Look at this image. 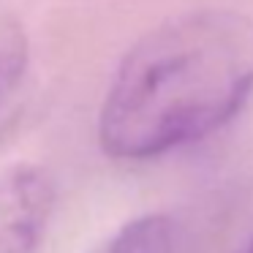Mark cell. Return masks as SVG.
I'll return each mask as SVG.
<instances>
[{"instance_id":"cell-1","label":"cell","mask_w":253,"mask_h":253,"mask_svg":"<svg viewBox=\"0 0 253 253\" xmlns=\"http://www.w3.org/2000/svg\"><path fill=\"white\" fill-rule=\"evenodd\" d=\"M253 95V14L199 8L123 55L98 112L109 158L150 161L231 123Z\"/></svg>"},{"instance_id":"cell-2","label":"cell","mask_w":253,"mask_h":253,"mask_svg":"<svg viewBox=\"0 0 253 253\" xmlns=\"http://www.w3.org/2000/svg\"><path fill=\"white\" fill-rule=\"evenodd\" d=\"M55 202V177L41 164L19 161L0 169V253H36Z\"/></svg>"},{"instance_id":"cell-3","label":"cell","mask_w":253,"mask_h":253,"mask_svg":"<svg viewBox=\"0 0 253 253\" xmlns=\"http://www.w3.org/2000/svg\"><path fill=\"white\" fill-rule=\"evenodd\" d=\"M174 251V226L169 215L150 212L123 223L109 240L104 253H171Z\"/></svg>"},{"instance_id":"cell-4","label":"cell","mask_w":253,"mask_h":253,"mask_svg":"<svg viewBox=\"0 0 253 253\" xmlns=\"http://www.w3.org/2000/svg\"><path fill=\"white\" fill-rule=\"evenodd\" d=\"M30 44L25 28L11 17H0V104L17 90L28 71Z\"/></svg>"},{"instance_id":"cell-5","label":"cell","mask_w":253,"mask_h":253,"mask_svg":"<svg viewBox=\"0 0 253 253\" xmlns=\"http://www.w3.org/2000/svg\"><path fill=\"white\" fill-rule=\"evenodd\" d=\"M245 253H253V242H251V245H248V248H245Z\"/></svg>"}]
</instances>
